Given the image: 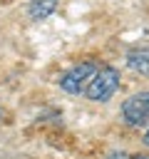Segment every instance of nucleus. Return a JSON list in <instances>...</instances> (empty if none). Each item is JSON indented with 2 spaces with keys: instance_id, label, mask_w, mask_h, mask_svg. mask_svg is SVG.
<instances>
[{
  "instance_id": "nucleus-3",
  "label": "nucleus",
  "mask_w": 149,
  "mask_h": 159,
  "mask_svg": "<svg viewBox=\"0 0 149 159\" xmlns=\"http://www.w3.org/2000/svg\"><path fill=\"white\" fill-rule=\"evenodd\" d=\"M122 119L132 127H139L149 119V89L132 94L129 99H124L122 104Z\"/></svg>"
},
{
  "instance_id": "nucleus-2",
  "label": "nucleus",
  "mask_w": 149,
  "mask_h": 159,
  "mask_svg": "<svg viewBox=\"0 0 149 159\" xmlns=\"http://www.w3.org/2000/svg\"><path fill=\"white\" fill-rule=\"evenodd\" d=\"M94 72H97V62H92V60L77 62L74 67H70V70L60 77V87H62L65 92H70V94H79V92L87 89V84H89V80L94 77Z\"/></svg>"
},
{
  "instance_id": "nucleus-5",
  "label": "nucleus",
  "mask_w": 149,
  "mask_h": 159,
  "mask_svg": "<svg viewBox=\"0 0 149 159\" xmlns=\"http://www.w3.org/2000/svg\"><path fill=\"white\" fill-rule=\"evenodd\" d=\"M55 10H57V0H30V5H27L30 20H45Z\"/></svg>"
},
{
  "instance_id": "nucleus-8",
  "label": "nucleus",
  "mask_w": 149,
  "mask_h": 159,
  "mask_svg": "<svg viewBox=\"0 0 149 159\" xmlns=\"http://www.w3.org/2000/svg\"><path fill=\"white\" fill-rule=\"evenodd\" d=\"M0 117H2V109H0Z\"/></svg>"
},
{
  "instance_id": "nucleus-7",
  "label": "nucleus",
  "mask_w": 149,
  "mask_h": 159,
  "mask_svg": "<svg viewBox=\"0 0 149 159\" xmlns=\"http://www.w3.org/2000/svg\"><path fill=\"white\" fill-rule=\"evenodd\" d=\"M144 144H149V129H147V134H144Z\"/></svg>"
},
{
  "instance_id": "nucleus-6",
  "label": "nucleus",
  "mask_w": 149,
  "mask_h": 159,
  "mask_svg": "<svg viewBox=\"0 0 149 159\" xmlns=\"http://www.w3.org/2000/svg\"><path fill=\"white\" fill-rule=\"evenodd\" d=\"M129 159H149V157H144V154H137V157H129Z\"/></svg>"
},
{
  "instance_id": "nucleus-1",
  "label": "nucleus",
  "mask_w": 149,
  "mask_h": 159,
  "mask_svg": "<svg viewBox=\"0 0 149 159\" xmlns=\"http://www.w3.org/2000/svg\"><path fill=\"white\" fill-rule=\"evenodd\" d=\"M117 89H119V70L112 65H104V67H97L84 94L89 102H107V99H112V94Z\"/></svg>"
},
{
  "instance_id": "nucleus-4",
  "label": "nucleus",
  "mask_w": 149,
  "mask_h": 159,
  "mask_svg": "<svg viewBox=\"0 0 149 159\" xmlns=\"http://www.w3.org/2000/svg\"><path fill=\"white\" fill-rule=\"evenodd\" d=\"M127 67L149 77V47H132L127 52Z\"/></svg>"
}]
</instances>
